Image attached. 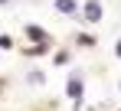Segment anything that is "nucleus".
<instances>
[{"label": "nucleus", "mask_w": 121, "mask_h": 111, "mask_svg": "<svg viewBox=\"0 0 121 111\" xmlns=\"http://www.w3.org/2000/svg\"><path fill=\"white\" fill-rule=\"evenodd\" d=\"M82 13H85L88 23H98V20H101V3H98V0H85V10H82Z\"/></svg>", "instance_id": "f257e3e1"}, {"label": "nucleus", "mask_w": 121, "mask_h": 111, "mask_svg": "<svg viewBox=\"0 0 121 111\" xmlns=\"http://www.w3.org/2000/svg\"><path fill=\"white\" fill-rule=\"evenodd\" d=\"M65 95H69L72 101H79V98H82V75L69 78V85H65Z\"/></svg>", "instance_id": "f03ea898"}, {"label": "nucleus", "mask_w": 121, "mask_h": 111, "mask_svg": "<svg viewBox=\"0 0 121 111\" xmlns=\"http://www.w3.org/2000/svg\"><path fill=\"white\" fill-rule=\"evenodd\" d=\"M56 10L59 13H75V0H56Z\"/></svg>", "instance_id": "7ed1b4c3"}, {"label": "nucleus", "mask_w": 121, "mask_h": 111, "mask_svg": "<svg viewBox=\"0 0 121 111\" xmlns=\"http://www.w3.org/2000/svg\"><path fill=\"white\" fill-rule=\"evenodd\" d=\"M26 82H30V85H46V75H43L39 69H33V72L26 75Z\"/></svg>", "instance_id": "20e7f679"}, {"label": "nucleus", "mask_w": 121, "mask_h": 111, "mask_svg": "<svg viewBox=\"0 0 121 111\" xmlns=\"http://www.w3.org/2000/svg\"><path fill=\"white\" fill-rule=\"evenodd\" d=\"M26 36H30V39H39V43H46V33H43L39 26H26Z\"/></svg>", "instance_id": "39448f33"}, {"label": "nucleus", "mask_w": 121, "mask_h": 111, "mask_svg": "<svg viewBox=\"0 0 121 111\" xmlns=\"http://www.w3.org/2000/svg\"><path fill=\"white\" fill-rule=\"evenodd\" d=\"M79 43H82V46H95V36H85V33H82V36H79Z\"/></svg>", "instance_id": "423d86ee"}, {"label": "nucleus", "mask_w": 121, "mask_h": 111, "mask_svg": "<svg viewBox=\"0 0 121 111\" xmlns=\"http://www.w3.org/2000/svg\"><path fill=\"white\" fill-rule=\"evenodd\" d=\"M115 52H118V59H121V39H118V43H115Z\"/></svg>", "instance_id": "0eeeda50"}, {"label": "nucleus", "mask_w": 121, "mask_h": 111, "mask_svg": "<svg viewBox=\"0 0 121 111\" xmlns=\"http://www.w3.org/2000/svg\"><path fill=\"white\" fill-rule=\"evenodd\" d=\"M3 3H10V0H0V7H3Z\"/></svg>", "instance_id": "6e6552de"}]
</instances>
